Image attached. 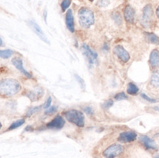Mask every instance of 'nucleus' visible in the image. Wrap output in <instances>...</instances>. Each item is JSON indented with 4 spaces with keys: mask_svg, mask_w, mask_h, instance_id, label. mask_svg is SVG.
Here are the masks:
<instances>
[{
    "mask_svg": "<svg viewBox=\"0 0 159 158\" xmlns=\"http://www.w3.org/2000/svg\"><path fill=\"white\" fill-rule=\"evenodd\" d=\"M43 94V90L41 88H37L34 92H30V94H28V97L31 99L32 101H35L40 98V95L42 96Z\"/></svg>",
    "mask_w": 159,
    "mask_h": 158,
    "instance_id": "16",
    "label": "nucleus"
},
{
    "mask_svg": "<svg viewBox=\"0 0 159 158\" xmlns=\"http://www.w3.org/2000/svg\"><path fill=\"white\" fill-rule=\"evenodd\" d=\"M71 3V0H63L62 4H61V7H62V12H65L68 8Z\"/></svg>",
    "mask_w": 159,
    "mask_h": 158,
    "instance_id": "23",
    "label": "nucleus"
},
{
    "mask_svg": "<svg viewBox=\"0 0 159 158\" xmlns=\"http://www.w3.org/2000/svg\"><path fill=\"white\" fill-rule=\"evenodd\" d=\"M84 111L87 113V114H89V115H93V110L90 106L86 107V108H84Z\"/></svg>",
    "mask_w": 159,
    "mask_h": 158,
    "instance_id": "32",
    "label": "nucleus"
},
{
    "mask_svg": "<svg viewBox=\"0 0 159 158\" xmlns=\"http://www.w3.org/2000/svg\"><path fill=\"white\" fill-rule=\"evenodd\" d=\"M24 122H25V120H24V119H19V120L16 121H15V122H13V124H11V125L9 127H8L7 129H8V130H12V129L18 128V127H21L22 125H24Z\"/></svg>",
    "mask_w": 159,
    "mask_h": 158,
    "instance_id": "20",
    "label": "nucleus"
},
{
    "mask_svg": "<svg viewBox=\"0 0 159 158\" xmlns=\"http://www.w3.org/2000/svg\"><path fill=\"white\" fill-rule=\"evenodd\" d=\"M79 24L83 27L88 28L94 23V15L90 10L86 7H82L79 10Z\"/></svg>",
    "mask_w": 159,
    "mask_h": 158,
    "instance_id": "2",
    "label": "nucleus"
},
{
    "mask_svg": "<svg viewBox=\"0 0 159 158\" xmlns=\"http://www.w3.org/2000/svg\"><path fill=\"white\" fill-rule=\"evenodd\" d=\"M150 84L156 88L159 87V70L156 71L152 75L151 79H150Z\"/></svg>",
    "mask_w": 159,
    "mask_h": 158,
    "instance_id": "18",
    "label": "nucleus"
},
{
    "mask_svg": "<svg viewBox=\"0 0 159 158\" xmlns=\"http://www.w3.org/2000/svg\"><path fill=\"white\" fill-rule=\"evenodd\" d=\"M57 110V108L56 106H51L50 108H48L47 110L46 111V112L45 113L47 115H50V114H53V113H54L56 112Z\"/></svg>",
    "mask_w": 159,
    "mask_h": 158,
    "instance_id": "27",
    "label": "nucleus"
},
{
    "mask_svg": "<svg viewBox=\"0 0 159 158\" xmlns=\"http://www.w3.org/2000/svg\"><path fill=\"white\" fill-rule=\"evenodd\" d=\"M150 64L152 68H156L159 67V51L155 49L152 50L150 56Z\"/></svg>",
    "mask_w": 159,
    "mask_h": 158,
    "instance_id": "14",
    "label": "nucleus"
},
{
    "mask_svg": "<svg viewBox=\"0 0 159 158\" xmlns=\"http://www.w3.org/2000/svg\"><path fill=\"white\" fill-rule=\"evenodd\" d=\"M109 5V0H98V5L99 7H104Z\"/></svg>",
    "mask_w": 159,
    "mask_h": 158,
    "instance_id": "26",
    "label": "nucleus"
},
{
    "mask_svg": "<svg viewBox=\"0 0 159 158\" xmlns=\"http://www.w3.org/2000/svg\"><path fill=\"white\" fill-rule=\"evenodd\" d=\"M65 124V121L64 119L62 116L58 115L55 118L53 119L52 121H51L50 122H48L46 125V127L49 129H62Z\"/></svg>",
    "mask_w": 159,
    "mask_h": 158,
    "instance_id": "7",
    "label": "nucleus"
},
{
    "mask_svg": "<svg viewBox=\"0 0 159 158\" xmlns=\"http://www.w3.org/2000/svg\"><path fill=\"white\" fill-rule=\"evenodd\" d=\"M12 63H13V65L15 66L16 68H17L20 72H21V73H23L24 76L27 77V78H32V75L30 74L29 72L26 71L25 69L24 68L23 62H22V60L21 59H19V58L13 59H12Z\"/></svg>",
    "mask_w": 159,
    "mask_h": 158,
    "instance_id": "10",
    "label": "nucleus"
},
{
    "mask_svg": "<svg viewBox=\"0 0 159 158\" xmlns=\"http://www.w3.org/2000/svg\"><path fill=\"white\" fill-rule=\"evenodd\" d=\"M66 25L71 32H74V21H73V13L71 10H68L66 13Z\"/></svg>",
    "mask_w": 159,
    "mask_h": 158,
    "instance_id": "15",
    "label": "nucleus"
},
{
    "mask_svg": "<svg viewBox=\"0 0 159 158\" xmlns=\"http://www.w3.org/2000/svg\"><path fill=\"white\" fill-rule=\"evenodd\" d=\"M124 16L126 21L129 23H134L135 18V11L133 7L130 5H127L124 10Z\"/></svg>",
    "mask_w": 159,
    "mask_h": 158,
    "instance_id": "13",
    "label": "nucleus"
},
{
    "mask_svg": "<svg viewBox=\"0 0 159 158\" xmlns=\"http://www.w3.org/2000/svg\"><path fill=\"white\" fill-rule=\"evenodd\" d=\"M113 104H114L113 100H108L103 104V108L105 109H108V108H109L110 107H111L112 105H113Z\"/></svg>",
    "mask_w": 159,
    "mask_h": 158,
    "instance_id": "28",
    "label": "nucleus"
},
{
    "mask_svg": "<svg viewBox=\"0 0 159 158\" xmlns=\"http://www.w3.org/2000/svg\"><path fill=\"white\" fill-rule=\"evenodd\" d=\"M82 50L90 65H93L95 63H96L98 59V54L96 53L92 50L88 46L85 45V44L82 46Z\"/></svg>",
    "mask_w": 159,
    "mask_h": 158,
    "instance_id": "5",
    "label": "nucleus"
},
{
    "mask_svg": "<svg viewBox=\"0 0 159 158\" xmlns=\"http://www.w3.org/2000/svg\"><path fill=\"white\" fill-rule=\"evenodd\" d=\"M141 96L142 97V98H144V100H147V101H148V102H150V103H156V102H157L156 100H155V99H152V98H149L148 95H146L145 94H144V93H142V94H141Z\"/></svg>",
    "mask_w": 159,
    "mask_h": 158,
    "instance_id": "29",
    "label": "nucleus"
},
{
    "mask_svg": "<svg viewBox=\"0 0 159 158\" xmlns=\"http://www.w3.org/2000/svg\"><path fill=\"white\" fill-rule=\"evenodd\" d=\"M20 90H21V84L15 79H5L2 81L0 84L1 94L6 96H12L17 94Z\"/></svg>",
    "mask_w": 159,
    "mask_h": 158,
    "instance_id": "1",
    "label": "nucleus"
},
{
    "mask_svg": "<svg viewBox=\"0 0 159 158\" xmlns=\"http://www.w3.org/2000/svg\"><path fill=\"white\" fill-rule=\"evenodd\" d=\"M113 51L115 54L124 62H127L130 59V55L128 52L122 46H117L114 48Z\"/></svg>",
    "mask_w": 159,
    "mask_h": 158,
    "instance_id": "8",
    "label": "nucleus"
},
{
    "mask_svg": "<svg viewBox=\"0 0 159 158\" xmlns=\"http://www.w3.org/2000/svg\"><path fill=\"white\" fill-rule=\"evenodd\" d=\"M144 34H145L146 39L148 40L150 42H151L152 44H156V45L159 44V38L157 37L155 34L145 32Z\"/></svg>",
    "mask_w": 159,
    "mask_h": 158,
    "instance_id": "17",
    "label": "nucleus"
},
{
    "mask_svg": "<svg viewBox=\"0 0 159 158\" xmlns=\"http://www.w3.org/2000/svg\"><path fill=\"white\" fill-rule=\"evenodd\" d=\"M0 41H1V46H3V42H2V37L0 38Z\"/></svg>",
    "mask_w": 159,
    "mask_h": 158,
    "instance_id": "35",
    "label": "nucleus"
},
{
    "mask_svg": "<svg viewBox=\"0 0 159 158\" xmlns=\"http://www.w3.org/2000/svg\"><path fill=\"white\" fill-rule=\"evenodd\" d=\"M13 51L11 50H2L0 51V56L2 59H8L13 55Z\"/></svg>",
    "mask_w": 159,
    "mask_h": 158,
    "instance_id": "21",
    "label": "nucleus"
},
{
    "mask_svg": "<svg viewBox=\"0 0 159 158\" xmlns=\"http://www.w3.org/2000/svg\"><path fill=\"white\" fill-rule=\"evenodd\" d=\"M153 158H159V154H156V155L154 156Z\"/></svg>",
    "mask_w": 159,
    "mask_h": 158,
    "instance_id": "34",
    "label": "nucleus"
},
{
    "mask_svg": "<svg viewBox=\"0 0 159 158\" xmlns=\"http://www.w3.org/2000/svg\"><path fill=\"white\" fill-rule=\"evenodd\" d=\"M64 115L67 120L73 124H75L80 127L84 126V116L81 111L70 110L66 111Z\"/></svg>",
    "mask_w": 159,
    "mask_h": 158,
    "instance_id": "3",
    "label": "nucleus"
},
{
    "mask_svg": "<svg viewBox=\"0 0 159 158\" xmlns=\"http://www.w3.org/2000/svg\"><path fill=\"white\" fill-rule=\"evenodd\" d=\"M115 99L116 100H127L128 97L126 96V94L124 92H120L115 95Z\"/></svg>",
    "mask_w": 159,
    "mask_h": 158,
    "instance_id": "24",
    "label": "nucleus"
},
{
    "mask_svg": "<svg viewBox=\"0 0 159 158\" xmlns=\"http://www.w3.org/2000/svg\"><path fill=\"white\" fill-rule=\"evenodd\" d=\"M139 140L146 149H154V150L158 149V147H157L156 143L154 142L153 140L147 136V135H142V136L140 137Z\"/></svg>",
    "mask_w": 159,
    "mask_h": 158,
    "instance_id": "11",
    "label": "nucleus"
},
{
    "mask_svg": "<svg viewBox=\"0 0 159 158\" xmlns=\"http://www.w3.org/2000/svg\"><path fill=\"white\" fill-rule=\"evenodd\" d=\"M123 151V147L120 144L115 143L109 146L103 152V155L105 158H115L120 155Z\"/></svg>",
    "mask_w": 159,
    "mask_h": 158,
    "instance_id": "4",
    "label": "nucleus"
},
{
    "mask_svg": "<svg viewBox=\"0 0 159 158\" xmlns=\"http://www.w3.org/2000/svg\"><path fill=\"white\" fill-rule=\"evenodd\" d=\"M40 108V107H33V108H30L29 110L27 111V112H26V116H32L33 113L37 112L38 111H39Z\"/></svg>",
    "mask_w": 159,
    "mask_h": 158,
    "instance_id": "25",
    "label": "nucleus"
},
{
    "mask_svg": "<svg viewBox=\"0 0 159 158\" xmlns=\"http://www.w3.org/2000/svg\"><path fill=\"white\" fill-rule=\"evenodd\" d=\"M75 77H76V80L78 81V82L79 83V84H80V86H81V88L84 89L85 88V83L84 81V80L81 78H80L79 76H77V75H75Z\"/></svg>",
    "mask_w": 159,
    "mask_h": 158,
    "instance_id": "30",
    "label": "nucleus"
},
{
    "mask_svg": "<svg viewBox=\"0 0 159 158\" xmlns=\"http://www.w3.org/2000/svg\"><path fill=\"white\" fill-rule=\"evenodd\" d=\"M51 103H52V98H51V97H49V98H48L47 101H46V103L44 104V106L43 107H44L45 108L48 109V108H50V107H51Z\"/></svg>",
    "mask_w": 159,
    "mask_h": 158,
    "instance_id": "31",
    "label": "nucleus"
},
{
    "mask_svg": "<svg viewBox=\"0 0 159 158\" xmlns=\"http://www.w3.org/2000/svg\"><path fill=\"white\" fill-rule=\"evenodd\" d=\"M112 18H113V19L115 20V21L117 24H120L122 23L121 15H120V14L119 13H117V12L113 13V15H112Z\"/></svg>",
    "mask_w": 159,
    "mask_h": 158,
    "instance_id": "22",
    "label": "nucleus"
},
{
    "mask_svg": "<svg viewBox=\"0 0 159 158\" xmlns=\"http://www.w3.org/2000/svg\"><path fill=\"white\" fill-rule=\"evenodd\" d=\"M138 92L139 88L135 84H133V83H129V84H128L127 88V92L128 94L131 95H135L137 94Z\"/></svg>",
    "mask_w": 159,
    "mask_h": 158,
    "instance_id": "19",
    "label": "nucleus"
},
{
    "mask_svg": "<svg viewBox=\"0 0 159 158\" xmlns=\"http://www.w3.org/2000/svg\"><path fill=\"white\" fill-rule=\"evenodd\" d=\"M29 25L30 26V27L32 28V29L34 32V33L39 37L40 40H43V41L45 42H46V43L49 44V41H48V38L46 37V36L45 35L44 32H43L41 28H40V26L35 23V22L33 21H30L29 22Z\"/></svg>",
    "mask_w": 159,
    "mask_h": 158,
    "instance_id": "9",
    "label": "nucleus"
},
{
    "mask_svg": "<svg viewBox=\"0 0 159 158\" xmlns=\"http://www.w3.org/2000/svg\"><path fill=\"white\" fill-rule=\"evenodd\" d=\"M137 138L136 133L130 131H125L120 133L118 138V141L121 143H130L134 141Z\"/></svg>",
    "mask_w": 159,
    "mask_h": 158,
    "instance_id": "6",
    "label": "nucleus"
},
{
    "mask_svg": "<svg viewBox=\"0 0 159 158\" xmlns=\"http://www.w3.org/2000/svg\"><path fill=\"white\" fill-rule=\"evenodd\" d=\"M152 15V9L150 5H148L144 7L143 10V15H142V23L144 25H147L150 21V18Z\"/></svg>",
    "mask_w": 159,
    "mask_h": 158,
    "instance_id": "12",
    "label": "nucleus"
},
{
    "mask_svg": "<svg viewBox=\"0 0 159 158\" xmlns=\"http://www.w3.org/2000/svg\"><path fill=\"white\" fill-rule=\"evenodd\" d=\"M156 14H157V16H158V17L159 18V6H158V7L157 8V10H156Z\"/></svg>",
    "mask_w": 159,
    "mask_h": 158,
    "instance_id": "33",
    "label": "nucleus"
}]
</instances>
